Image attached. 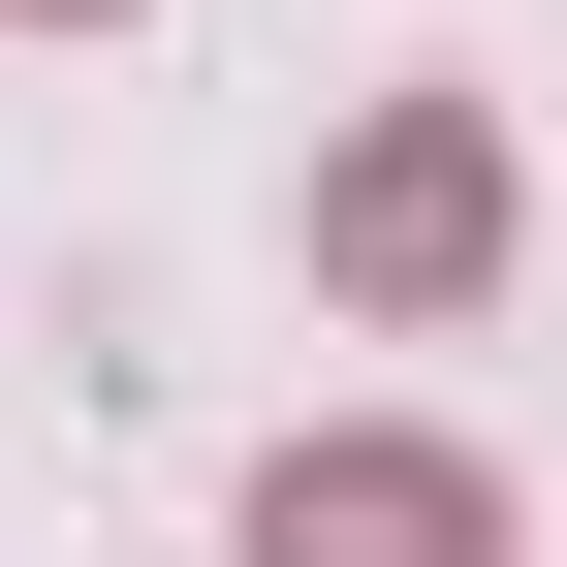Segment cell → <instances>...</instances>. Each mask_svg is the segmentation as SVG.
Listing matches in <instances>:
<instances>
[{"label": "cell", "mask_w": 567, "mask_h": 567, "mask_svg": "<svg viewBox=\"0 0 567 567\" xmlns=\"http://www.w3.org/2000/svg\"><path fill=\"white\" fill-rule=\"evenodd\" d=\"M316 284L473 316V284H505V126H473V95H379V126H347V189H316Z\"/></svg>", "instance_id": "cell-1"}, {"label": "cell", "mask_w": 567, "mask_h": 567, "mask_svg": "<svg viewBox=\"0 0 567 567\" xmlns=\"http://www.w3.org/2000/svg\"><path fill=\"white\" fill-rule=\"evenodd\" d=\"M252 567H505V473L473 442H284L252 473Z\"/></svg>", "instance_id": "cell-2"}]
</instances>
